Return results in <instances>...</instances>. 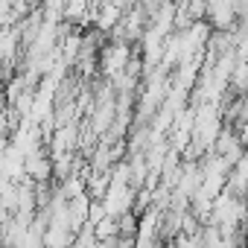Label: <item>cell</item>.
<instances>
[{"mask_svg":"<svg viewBox=\"0 0 248 248\" xmlns=\"http://www.w3.org/2000/svg\"><path fill=\"white\" fill-rule=\"evenodd\" d=\"M129 62H132V44H126V41H111V44L102 47L99 64H102V70H105L108 79H117L123 70L129 67Z\"/></svg>","mask_w":248,"mask_h":248,"instance_id":"cell-1","label":"cell"},{"mask_svg":"<svg viewBox=\"0 0 248 248\" xmlns=\"http://www.w3.org/2000/svg\"><path fill=\"white\" fill-rule=\"evenodd\" d=\"M204 24H207L213 32H233V27H236L233 3H207Z\"/></svg>","mask_w":248,"mask_h":248,"instance_id":"cell-2","label":"cell"},{"mask_svg":"<svg viewBox=\"0 0 248 248\" xmlns=\"http://www.w3.org/2000/svg\"><path fill=\"white\" fill-rule=\"evenodd\" d=\"M167 248H178V245H175V242H167Z\"/></svg>","mask_w":248,"mask_h":248,"instance_id":"cell-3","label":"cell"}]
</instances>
